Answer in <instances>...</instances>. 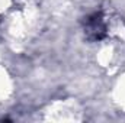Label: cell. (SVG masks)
<instances>
[{"label": "cell", "mask_w": 125, "mask_h": 123, "mask_svg": "<svg viewBox=\"0 0 125 123\" xmlns=\"http://www.w3.org/2000/svg\"><path fill=\"white\" fill-rule=\"evenodd\" d=\"M84 29H86L87 36L94 41H100L106 36V25L100 13H93L92 16L87 18Z\"/></svg>", "instance_id": "6da1fadb"}]
</instances>
